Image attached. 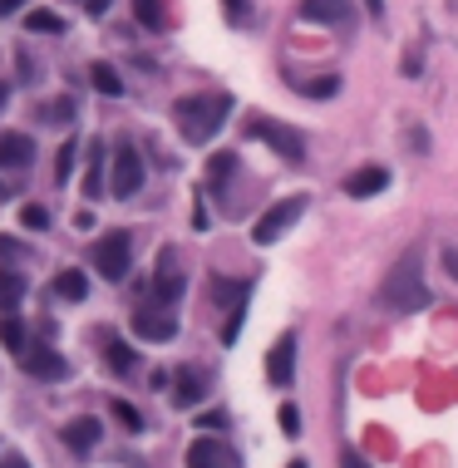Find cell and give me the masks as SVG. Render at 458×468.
Returning a JSON list of instances; mask_svg holds the SVG:
<instances>
[{
  "label": "cell",
  "mask_w": 458,
  "mask_h": 468,
  "mask_svg": "<svg viewBox=\"0 0 458 468\" xmlns=\"http://www.w3.org/2000/svg\"><path fill=\"white\" fill-rule=\"evenodd\" d=\"M300 89H306V94H310V99H331V94H335V89H341V79H335V75H321V79H310V84H300Z\"/></svg>",
  "instance_id": "28"
},
{
  "label": "cell",
  "mask_w": 458,
  "mask_h": 468,
  "mask_svg": "<svg viewBox=\"0 0 458 468\" xmlns=\"http://www.w3.org/2000/svg\"><path fill=\"white\" fill-rule=\"evenodd\" d=\"M276 419H281V434H286V439L300 434V410H296V404H281V410H276Z\"/></svg>",
  "instance_id": "30"
},
{
  "label": "cell",
  "mask_w": 458,
  "mask_h": 468,
  "mask_svg": "<svg viewBox=\"0 0 458 468\" xmlns=\"http://www.w3.org/2000/svg\"><path fill=\"white\" fill-rule=\"evenodd\" d=\"M114 198H134L138 188H143V158H138V148H114Z\"/></svg>",
  "instance_id": "9"
},
{
  "label": "cell",
  "mask_w": 458,
  "mask_h": 468,
  "mask_svg": "<svg viewBox=\"0 0 458 468\" xmlns=\"http://www.w3.org/2000/svg\"><path fill=\"white\" fill-rule=\"evenodd\" d=\"M5 99H10V84H5V79H0V109H5Z\"/></svg>",
  "instance_id": "39"
},
{
  "label": "cell",
  "mask_w": 458,
  "mask_h": 468,
  "mask_svg": "<svg viewBox=\"0 0 458 468\" xmlns=\"http://www.w3.org/2000/svg\"><path fill=\"white\" fill-rule=\"evenodd\" d=\"M443 267H449V276L458 281V247H443Z\"/></svg>",
  "instance_id": "34"
},
{
  "label": "cell",
  "mask_w": 458,
  "mask_h": 468,
  "mask_svg": "<svg viewBox=\"0 0 458 468\" xmlns=\"http://www.w3.org/2000/svg\"><path fill=\"white\" fill-rule=\"evenodd\" d=\"M247 138H261L267 148H276L286 163H300L306 158V138L296 134V128H286L281 118H251L247 124Z\"/></svg>",
  "instance_id": "4"
},
{
  "label": "cell",
  "mask_w": 458,
  "mask_h": 468,
  "mask_svg": "<svg viewBox=\"0 0 458 468\" xmlns=\"http://www.w3.org/2000/svg\"><path fill=\"white\" fill-rule=\"evenodd\" d=\"M50 291H55V301H84V291H89V281H84V271H59Z\"/></svg>",
  "instance_id": "18"
},
{
  "label": "cell",
  "mask_w": 458,
  "mask_h": 468,
  "mask_svg": "<svg viewBox=\"0 0 458 468\" xmlns=\"http://www.w3.org/2000/svg\"><path fill=\"white\" fill-rule=\"evenodd\" d=\"M134 10H138L143 30H158L163 25V0H134Z\"/></svg>",
  "instance_id": "25"
},
{
  "label": "cell",
  "mask_w": 458,
  "mask_h": 468,
  "mask_svg": "<svg viewBox=\"0 0 458 468\" xmlns=\"http://www.w3.org/2000/svg\"><path fill=\"white\" fill-rule=\"evenodd\" d=\"M306 208H310L306 198H281L276 208H267V212L257 218V227H251V242H257V247H271V242H281V237L291 232V227H296L300 218H306Z\"/></svg>",
  "instance_id": "3"
},
{
  "label": "cell",
  "mask_w": 458,
  "mask_h": 468,
  "mask_svg": "<svg viewBox=\"0 0 458 468\" xmlns=\"http://www.w3.org/2000/svg\"><path fill=\"white\" fill-rule=\"evenodd\" d=\"M384 188H390V173H384L380 163L355 168V173L345 178V193H351V198H375V193H384Z\"/></svg>",
  "instance_id": "12"
},
{
  "label": "cell",
  "mask_w": 458,
  "mask_h": 468,
  "mask_svg": "<svg viewBox=\"0 0 458 468\" xmlns=\"http://www.w3.org/2000/svg\"><path fill=\"white\" fill-rule=\"evenodd\" d=\"M20 227H30V232H45V227H50V212H45L40 202H25V208H20Z\"/></svg>",
  "instance_id": "26"
},
{
  "label": "cell",
  "mask_w": 458,
  "mask_h": 468,
  "mask_svg": "<svg viewBox=\"0 0 458 468\" xmlns=\"http://www.w3.org/2000/svg\"><path fill=\"white\" fill-rule=\"evenodd\" d=\"M75 148H79V143H65V148L55 153V178H59V183H65V178L75 173Z\"/></svg>",
  "instance_id": "29"
},
{
  "label": "cell",
  "mask_w": 458,
  "mask_h": 468,
  "mask_svg": "<svg viewBox=\"0 0 458 468\" xmlns=\"http://www.w3.org/2000/svg\"><path fill=\"white\" fill-rule=\"evenodd\" d=\"M300 20H316V25H355V5L351 0H300Z\"/></svg>",
  "instance_id": "10"
},
{
  "label": "cell",
  "mask_w": 458,
  "mask_h": 468,
  "mask_svg": "<svg viewBox=\"0 0 458 468\" xmlns=\"http://www.w3.org/2000/svg\"><path fill=\"white\" fill-rule=\"evenodd\" d=\"M108 5H114V0H84V10H89V15H104Z\"/></svg>",
  "instance_id": "36"
},
{
  "label": "cell",
  "mask_w": 458,
  "mask_h": 468,
  "mask_svg": "<svg viewBox=\"0 0 458 468\" xmlns=\"http://www.w3.org/2000/svg\"><path fill=\"white\" fill-rule=\"evenodd\" d=\"M183 267H178V247H163L158 251V271H153V301L173 310L178 301H183Z\"/></svg>",
  "instance_id": "6"
},
{
  "label": "cell",
  "mask_w": 458,
  "mask_h": 468,
  "mask_svg": "<svg viewBox=\"0 0 458 468\" xmlns=\"http://www.w3.org/2000/svg\"><path fill=\"white\" fill-rule=\"evenodd\" d=\"M99 434H104L99 419H69V424H65V443H69L75 453H89L94 443H99Z\"/></svg>",
  "instance_id": "16"
},
{
  "label": "cell",
  "mask_w": 458,
  "mask_h": 468,
  "mask_svg": "<svg viewBox=\"0 0 458 468\" xmlns=\"http://www.w3.org/2000/svg\"><path fill=\"white\" fill-rule=\"evenodd\" d=\"M267 380L271 385H291L296 380V335H281L267 355Z\"/></svg>",
  "instance_id": "11"
},
{
  "label": "cell",
  "mask_w": 458,
  "mask_h": 468,
  "mask_svg": "<svg viewBox=\"0 0 458 468\" xmlns=\"http://www.w3.org/2000/svg\"><path fill=\"white\" fill-rule=\"evenodd\" d=\"M222 5H227V15H232V20H247V0H222Z\"/></svg>",
  "instance_id": "33"
},
{
  "label": "cell",
  "mask_w": 458,
  "mask_h": 468,
  "mask_svg": "<svg viewBox=\"0 0 458 468\" xmlns=\"http://www.w3.org/2000/svg\"><path fill=\"white\" fill-rule=\"evenodd\" d=\"M380 301L390 310L429 306V286H424V261H419V251H404V257L390 267V276H384V286H380Z\"/></svg>",
  "instance_id": "2"
},
{
  "label": "cell",
  "mask_w": 458,
  "mask_h": 468,
  "mask_svg": "<svg viewBox=\"0 0 458 468\" xmlns=\"http://www.w3.org/2000/svg\"><path fill=\"white\" fill-rule=\"evenodd\" d=\"M20 301H25V276L0 271V310H10V306H20Z\"/></svg>",
  "instance_id": "19"
},
{
  "label": "cell",
  "mask_w": 458,
  "mask_h": 468,
  "mask_svg": "<svg viewBox=\"0 0 458 468\" xmlns=\"http://www.w3.org/2000/svg\"><path fill=\"white\" fill-rule=\"evenodd\" d=\"M45 118H50V124H69V118H75V99H55V104H45Z\"/></svg>",
  "instance_id": "31"
},
{
  "label": "cell",
  "mask_w": 458,
  "mask_h": 468,
  "mask_svg": "<svg viewBox=\"0 0 458 468\" xmlns=\"http://www.w3.org/2000/svg\"><path fill=\"white\" fill-rule=\"evenodd\" d=\"M286 468H306V463H300V459H296V463H286Z\"/></svg>",
  "instance_id": "41"
},
{
  "label": "cell",
  "mask_w": 458,
  "mask_h": 468,
  "mask_svg": "<svg viewBox=\"0 0 458 468\" xmlns=\"http://www.w3.org/2000/svg\"><path fill=\"white\" fill-rule=\"evenodd\" d=\"M188 468H232V453L217 439H192L188 443Z\"/></svg>",
  "instance_id": "13"
},
{
  "label": "cell",
  "mask_w": 458,
  "mask_h": 468,
  "mask_svg": "<svg viewBox=\"0 0 458 468\" xmlns=\"http://www.w3.org/2000/svg\"><path fill=\"white\" fill-rule=\"evenodd\" d=\"M20 5H25V0H0V15H15Z\"/></svg>",
  "instance_id": "37"
},
{
  "label": "cell",
  "mask_w": 458,
  "mask_h": 468,
  "mask_svg": "<svg viewBox=\"0 0 458 468\" xmlns=\"http://www.w3.org/2000/svg\"><path fill=\"white\" fill-rule=\"evenodd\" d=\"M20 370L35 375V380H65L69 375L65 355L50 351V345H25V351H20Z\"/></svg>",
  "instance_id": "8"
},
{
  "label": "cell",
  "mask_w": 458,
  "mask_h": 468,
  "mask_svg": "<svg viewBox=\"0 0 458 468\" xmlns=\"http://www.w3.org/2000/svg\"><path fill=\"white\" fill-rule=\"evenodd\" d=\"M227 173H237V153H217V158L208 163V183H222Z\"/></svg>",
  "instance_id": "27"
},
{
  "label": "cell",
  "mask_w": 458,
  "mask_h": 468,
  "mask_svg": "<svg viewBox=\"0 0 458 468\" xmlns=\"http://www.w3.org/2000/svg\"><path fill=\"white\" fill-rule=\"evenodd\" d=\"M25 30H35V35H59V30H65V20H59L55 10H30V15H25Z\"/></svg>",
  "instance_id": "21"
},
{
  "label": "cell",
  "mask_w": 458,
  "mask_h": 468,
  "mask_svg": "<svg viewBox=\"0 0 458 468\" xmlns=\"http://www.w3.org/2000/svg\"><path fill=\"white\" fill-rule=\"evenodd\" d=\"M104 360H108V370H118V375H128V370L138 365L134 345H128L124 335H104Z\"/></svg>",
  "instance_id": "17"
},
{
  "label": "cell",
  "mask_w": 458,
  "mask_h": 468,
  "mask_svg": "<svg viewBox=\"0 0 458 468\" xmlns=\"http://www.w3.org/2000/svg\"><path fill=\"white\" fill-rule=\"evenodd\" d=\"M35 163V143L25 134H0V168H30Z\"/></svg>",
  "instance_id": "15"
},
{
  "label": "cell",
  "mask_w": 458,
  "mask_h": 468,
  "mask_svg": "<svg viewBox=\"0 0 458 468\" xmlns=\"http://www.w3.org/2000/svg\"><path fill=\"white\" fill-rule=\"evenodd\" d=\"M227 114H232V99H227V94H188V99L173 104V124L188 143H208L217 128L227 124Z\"/></svg>",
  "instance_id": "1"
},
{
  "label": "cell",
  "mask_w": 458,
  "mask_h": 468,
  "mask_svg": "<svg viewBox=\"0 0 458 468\" xmlns=\"http://www.w3.org/2000/svg\"><path fill=\"white\" fill-rule=\"evenodd\" d=\"M94 267L104 271V281H124L128 267H134V247H128V232H108L104 242H94Z\"/></svg>",
  "instance_id": "5"
},
{
  "label": "cell",
  "mask_w": 458,
  "mask_h": 468,
  "mask_svg": "<svg viewBox=\"0 0 458 468\" xmlns=\"http://www.w3.org/2000/svg\"><path fill=\"white\" fill-rule=\"evenodd\" d=\"M198 424H202V429H227V414H217V410H212V414H202Z\"/></svg>",
  "instance_id": "32"
},
{
  "label": "cell",
  "mask_w": 458,
  "mask_h": 468,
  "mask_svg": "<svg viewBox=\"0 0 458 468\" xmlns=\"http://www.w3.org/2000/svg\"><path fill=\"white\" fill-rule=\"evenodd\" d=\"M0 341H5V345H10V351H15V355H20V351H25V345H30V331H25V326H20V320H15V316H0Z\"/></svg>",
  "instance_id": "20"
},
{
  "label": "cell",
  "mask_w": 458,
  "mask_h": 468,
  "mask_svg": "<svg viewBox=\"0 0 458 468\" xmlns=\"http://www.w3.org/2000/svg\"><path fill=\"white\" fill-rule=\"evenodd\" d=\"M89 79L99 94H124V79L114 75V65H89Z\"/></svg>",
  "instance_id": "22"
},
{
  "label": "cell",
  "mask_w": 458,
  "mask_h": 468,
  "mask_svg": "<svg viewBox=\"0 0 458 468\" xmlns=\"http://www.w3.org/2000/svg\"><path fill=\"white\" fill-rule=\"evenodd\" d=\"M108 410H114V419H118V424L128 429V434H138V429H143V414H138V410H134V404H128V400H114V404H108Z\"/></svg>",
  "instance_id": "24"
},
{
  "label": "cell",
  "mask_w": 458,
  "mask_h": 468,
  "mask_svg": "<svg viewBox=\"0 0 458 468\" xmlns=\"http://www.w3.org/2000/svg\"><path fill=\"white\" fill-rule=\"evenodd\" d=\"M0 468H30L25 459H5V463H0Z\"/></svg>",
  "instance_id": "40"
},
{
  "label": "cell",
  "mask_w": 458,
  "mask_h": 468,
  "mask_svg": "<svg viewBox=\"0 0 458 468\" xmlns=\"http://www.w3.org/2000/svg\"><path fill=\"white\" fill-rule=\"evenodd\" d=\"M202 394H208V380H202V370H178V385H173V404H178V410H192V404H202Z\"/></svg>",
  "instance_id": "14"
},
{
  "label": "cell",
  "mask_w": 458,
  "mask_h": 468,
  "mask_svg": "<svg viewBox=\"0 0 458 468\" xmlns=\"http://www.w3.org/2000/svg\"><path fill=\"white\" fill-rule=\"evenodd\" d=\"M365 10H370V15H380V10H384V0H365Z\"/></svg>",
  "instance_id": "38"
},
{
  "label": "cell",
  "mask_w": 458,
  "mask_h": 468,
  "mask_svg": "<svg viewBox=\"0 0 458 468\" xmlns=\"http://www.w3.org/2000/svg\"><path fill=\"white\" fill-rule=\"evenodd\" d=\"M341 468H370V463H365V459H360V453H355V449H345V453H341Z\"/></svg>",
  "instance_id": "35"
},
{
  "label": "cell",
  "mask_w": 458,
  "mask_h": 468,
  "mask_svg": "<svg viewBox=\"0 0 458 468\" xmlns=\"http://www.w3.org/2000/svg\"><path fill=\"white\" fill-rule=\"evenodd\" d=\"M134 335H138V341L163 345V341H173V335H178V316L168 306H138L134 310Z\"/></svg>",
  "instance_id": "7"
},
{
  "label": "cell",
  "mask_w": 458,
  "mask_h": 468,
  "mask_svg": "<svg viewBox=\"0 0 458 468\" xmlns=\"http://www.w3.org/2000/svg\"><path fill=\"white\" fill-rule=\"evenodd\" d=\"M99 193H104V143L94 148V163L84 173V198H99Z\"/></svg>",
  "instance_id": "23"
}]
</instances>
